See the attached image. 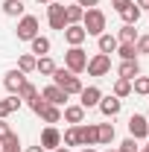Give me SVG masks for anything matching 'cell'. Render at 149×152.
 <instances>
[{"label":"cell","instance_id":"1","mask_svg":"<svg viewBox=\"0 0 149 152\" xmlns=\"http://www.w3.org/2000/svg\"><path fill=\"white\" fill-rule=\"evenodd\" d=\"M53 85H56V88H61L67 96L82 91V79H79L76 73H70L67 67H56V70H53Z\"/></svg>","mask_w":149,"mask_h":152},{"label":"cell","instance_id":"2","mask_svg":"<svg viewBox=\"0 0 149 152\" xmlns=\"http://www.w3.org/2000/svg\"><path fill=\"white\" fill-rule=\"evenodd\" d=\"M82 29L88 32V35H102L105 32V12L102 9H85V15H82Z\"/></svg>","mask_w":149,"mask_h":152},{"label":"cell","instance_id":"3","mask_svg":"<svg viewBox=\"0 0 149 152\" xmlns=\"http://www.w3.org/2000/svg\"><path fill=\"white\" fill-rule=\"evenodd\" d=\"M64 67L70 70V73H82L85 67H88V53L82 50V47H70L67 53H64Z\"/></svg>","mask_w":149,"mask_h":152},{"label":"cell","instance_id":"4","mask_svg":"<svg viewBox=\"0 0 149 152\" xmlns=\"http://www.w3.org/2000/svg\"><path fill=\"white\" fill-rule=\"evenodd\" d=\"M88 76H108L111 73V56H105V53H96L93 58H88Z\"/></svg>","mask_w":149,"mask_h":152},{"label":"cell","instance_id":"5","mask_svg":"<svg viewBox=\"0 0 149 152\" xmlns=\"http://www.w3.org/2000/svg\"><path fill=\"white\" fill-rule=\"evenodd\" d=\"M18 41H32V38L38 35V18L35 15H23V18L18 20Z\"/></svg>","mask_w":149,"mask_h":152},{"label":"cell","instance_id":"6","mask_svg":"<svg viewBox=\"0 0 149 152\" xmlns=\"http://www.w3.org/2000/svg\"><path fill=\"white\" fill-rule=\"evenodd\" d=\"M47 23H50V29H58V32H64V26H67V18H64V6L61 3H50L47 6Z\"/></svg>","mask_w":149,"mask_h":152},{"label":"cell","instance_id":"7","mask_svg":"<svg viewBox=\"0 0 149 152\" xmlns=\"http://www.w3.org/2000/svg\"><path fill=\"white\" fill-rule=\"evenodd\" d=\"M146 134H149V120L143 117V114H131L129 117V137L146 140Z\"/></svg>","mask_w":149,"mask_h":152},{"label":"cell","instance_id":"8","mask_svg":"<svg viewBox=\"0 0 149 152\" xmlns=\"http://www.w3.org/2000/svg\"><path fill=\"white\" fill-rule=\"evenodd\" d=\"M79 96H82V99H79V105L88 111V108H96V105H99V99H102V91H99L96 85H88V88H82V91H79Z\"/></svg>","mask_w":149,"mask_h":152},{"label":"cell","instance_id":"9","mask_svg":"<svg viewBox=\"0 0 149 152\" xmlns=\"http://www.w3.org/2000/svg\"><path fill=\"white\" fill-rule=\"evenodd\" d=\"M64 41L70 44V47H82L85 44V38H88V32L82 29V23H70V26H64Z\"/></svg>","mask_w":149,"mask_h":152},{"label":"cell","instance_id":"10","mask_svg":"<svg viewBox=\"0 0 149 152\" xmlns=\"http://www.w3.org/2000/svg\"><path fill=\"white\" fill-rule=\"evenodd\" d=\"M23 82H26V73H20L18 67H15V70H6V76H3V88H6L9 94H18Z\"/></svg>","mask_w":149,"mask_h":152},{"label":"cell","instance_id":"11","mask_svg":"<svg viewBox=\"0 0 149 152\" xmlns=\"http://www.w3.org/2000/svg\"><path fill=\"white\" fill-rule=\"evenodd\" d=\"M41 146H44V149H58V146H61V132H58L56 126H47V129L41 132Z\"/></svg>","mask_w":149,"mask_h":152},{"label":"cell","instance_id":"12","mask_svg":"<svg viewBox=\"0 0 149 152\" xmlns=\"http://www.w3.org/2000/svg\"><path fill=\"white\" fill-rule=\"evenodd\" d=\"M96 108L105 114V117H117V114H120V108H123V99H117L114 94H111V96H102Z\"/></svg>","mask_w":149,"mask_h":152},{"label":"cell","instance_id":"13","mask_svg":"<svg viewBox=\"0 0 149 152\" xmlns=\"http://www.w3.org/2000/svg\"><path fill=\"white\" fill-rule=\"evenodd\" d=\"M41 99H47L50 105H58V108H61V105L67 102V94H64L61 88H56V85H47V88L41 91Z\"/></svg>","mask_w":149,"mask_h":152},{"label":"cell","instance_id":"14","mask_svg":"<svg viewBox=\"0 0 149 152\" xmlns=\"http://www.w3.org/2000/svg\"><path fill=\"white\" fill-rule=\"evenodd\" d=\"M117 76L120 79H134V76H140V61L137 58H129V61H120V67H117Z\"/></svg>","mask_w":149,"mask_h":152},{"label":"cell","instance_id":"15","mask_svg":"<svg viewBox=\"0 0 149 152\" xmlns=\"http://www.w3.org/2000/svg\"><path fill=\"white\" fill-rule=\"evenodd\" d=\"M20 105H23V99H20L18 94H9L6 99H0V120H6L12 111H18Z\"/></svg>","mask_w":149,"mask_h":152},{"label":"cell","instance_id":"16","mask_svg":"<svg viewBox=\"0 0 149 152\" xmlns=\"http://www.w3.org/2000/svg\"><path fill=\"white\" fill-rule=\"evenodd\" d=\"M96 47H99V53H105V56H111L117 53V47H120V41L111 35V32H102V35L96 38Z\"/></svg>","mask_w":149,"mask_h":152},{"label":"cell","instance_id":"17","mask_svg":"<svg viewBox=\"0 0 149 152\" xmlns=\"http://www.w3.org/2000/svg\"><path fill=\"white\" fill-rule=\"evenodd\" d=\"M29 47H32L29 53L38 58V56H50V47H53V44H50V38H47V35H35L32 41H29Z\"/></svg>","mask_w":149,"mask_h":152},{"label":"cell","instance_id":"18","mask_svg":"<svg viewBox=\"0 0 149 152\" xmlns=\"http://www.w3.org/2000/svg\"><path fill=\"white\" fill-rule=\"evenodd\" d=\"M64 123H70V126H79V123H85V108L82 105H64Z\"/></svg>","mask_w":149,"mask_h":152},{"label":"cell","instance_id":"19","mask_svg":"<svg viewBox=\"0 0 149 152\" xmlns=\"http://www.w3.org/2000/svg\"><path fill=\"white\" fill-rule=\"evenodd\" d=\"M38 117H41V120H44L47 126H56V123H61V108H58V105H50V102H47V105L41 108V114H38Z\"/></svg>","mask_w":149,"mask_h":152},{"label":"cell","instance_id":"20","mask_svg":"<svg viewBox=\"0 0 149 152\" xmlns=\"http://www.w3.org/2000/svg\"><path fill=\"white\" fill-rule=\"evenodd\" d=\"M82 146H96V123H79Z\"/></svg>","mask_w":149,"mask_h":152},{"label":"cell","instance_id":"21","mask_svg":"<svg viewBox=\"0 0 149 152\" xmlns=\"http://www.w3.org/2000/svg\"><path fill=\"white\" fill-rule=\"evenodd\" d=\"M114 126L111 123H96V143H111L114 140Z\"/></svg>","mask_w":149,"mask_h":152},{"label":"cell","instance_id":"22","mask_svg":"<svg viewBox=\"0 0 149 152\" xmlns=\"http://www.w3.org/2000/svg\"><path fill=\"white\" fill-rule=\"evenodd\" d=\"M61 146H82V134H79V126H70L67 132L61 134Z\"/></svg>","mask_w":149,"mask_h":152},{"label":"cell","instance_id":"23","mask_svg":"<svg viewBox=\"0 0 149 152\" xmlns=\"http://www.w3.org/2000/svg\"><path fill=\"white\" fill-rule=\"evenodd\" d=\"M35 70H38L41 76H53V70H56V61H53L50 56H38V58H35Z\"/></svg>","mask_w":149,"mask_h":152},{"label":"cell","instance_id":"24","mask_svg":"<svg viewBox=\"0 0 149 152\" xmlns=\"http://www.w3.org/2000/svg\"><path fill=\"white\" fill-rule=\"evenodd\" d=\"M82 15H85V9H82L79 3H73V6H64V18H67V26H70V23H82Z\"/></svg>","mask_w":149,"mask_h":152},{"label":"cell","instance_id":"25","mask_svg":"<svg viewBox=\"0 0 149 152\" xmlns=\"http://www.w3.org/2000/svg\"><path fill=\"white\" fill-rule=\"evenodd\" d=\"M117 41H120V44H134V41H137V29H134L131 23H123V26H120Z\"/></svg>","mask_w":149,"mask_h":152},{"label":"cell","instance_id":"26","mask_svg":"<svg viewBox=\"0 0 149 152\" xmlns=\"http://www.w3.org/2000/svg\"><path fill=\"white\" fill-rule=\"evenodd\" d=\"M3 12L9 18H23V0H6L3 3Z\"/></svg>","mask_w":149,"mask_h":152},{"label":"cell","instance_id":"27","mask_svg":"<svg viewBox=\"0 0 149 152\" xmlns=\"http://www.w3.org/2000/svg\"><path fill=\"white\" fill-rule=\"evenodd\" d=\"M120 18H123V23H131V26H134V23L140 20V9H137L134 3H129V6L120 12Z\"/></svg>","mask_w":149,"mask_h":152},{"label":"cell","instance_id":"28","mask_svg":"<svg viewBox=\"0 0 149 152\" xmlns=\"http://www.w3.org/2000/svg\"><path fill=\"white\" fill-rule=\"evenodd\" d=\"M131 94H140V96L149 94V76H134L131 79Z\"/></svg>","mask_w":149,"mask_h":152},{"label":"cell","instance_id":"29","mask_svg":"<svg viewBox=\"0 0 149 152\" xmlns=\"http://www.w3.org/2000/svg\"><path fill=\"white\" fill-rule=\"evenodd\" d=\"M18 70L20 73H32V70H35V56H32V53H23V56L18 58Z\"/></svg>","mask_w":149,"mask_h":152},{"label":"cell","instance_id":"30","mask_svg":"<svg viewBox=\"0 0 149 152\" xmlns=\"http://www.w3.org/2000/svg\"><path fill=\"white\" fill-rule=\"evenodd\" d=\"M129 94H131V82L117 76V82H114V96H117V99H123V96H129Z\"/></svg>","mask_w":149,"mask_h":152},{"label":"cell","instance_id":"31","mask_svg":"<svg viewBox=\"0 0 149 152\" xmlns=\"http://www.w3.org/2000/svg\"><path fill=\"white\" fill-rule=\"evenodd\" d=\"M18 96H20V99H26V102H32V99H35V96H38V88H35V85H32V82H29V79H26V82L20 85Z\"/></svg>","mask_w":149,"mask_h":152},{"label":"cell","instance_id":"32","mask_svg":"<svg viewBox=\"0 0 149 152\" xmlns=\"http://www.w3.org/2000/svg\"><path fill=\"white\" fill-rule=\"evenodd\" d=\"M117 56H120V61H129V58H137V50H134V44H120Z\"/></svg>","mask_w":149,"mask_h":152},{"label":"cell","instance_id":"33","mask_svg":"<svg viewBox=\"0 0 149 152\" xmlns=\"http://www.w3.org/2000/svg\"><path fill=\"white\" fill-rule=\"evenodd\" d=\"M117 149H120V152H137L140 146H137V140H134V137H126V140H123Z\"/></svg>","mask_w":149,"mask_h":152},{"label":"cell","instance_id":"34","mask_svg":"<svg viewBox=\"0 0 149 152\" xmlns=\"http://www.w3.org/2000/svg\"><path fill=\"white\" fill-rule=\"evenodd\" d=\"M134 50H137V53H149V35H137Z\"/></svg>","mask_w":149,"mask_h":152},{"label":"cell","instance_id":"35","mask_svg":"<svg viewBox=\"0 0 149 152\" xmlns=\"http://www.w3.org/2000/svg\"><path fill=\"white\" fill-rule=\"evenodd\" d=\"M129 3H134V0H111V6H114V12H117V15H120V12H123Z\"/></svg>","mask_w":149,"mask_h":152},{"label":"cell","instance_id":"36","mask_svg":"<svg viewBox=\"0 0 149 152\" xmlns=\"http://www.w3.org/2000/svg\"><path fill=\"white\" fill-rule=\"evenodd\" d=\"M9 134H12V129H9V123H6V120H0V143H3V140H6Z\"/></svg>","mask_w":149,"mask_h":152},{"label":"cell","instance_id":"37","mask_svg":"<svg viewBox=\"0 0 149 152\" xmlns=\"http://www.w3.org/2000/svg\"><path fill=\"white\" fill-rule=\"evenodd\" d=\"M0 146H20V140H18V134L12 132V134H9V137H6V140H3V143H0Z\"/></svg>","mask_w":149,"mask_h":152},{"label":"cell","instance_id":"38","mask_svg":"<svg viewBox=\"0 0 149 152\" xmlns=\"http://www.w3.org/2000/svg\"><path fill=\"white\" fill-rule=\"evenodd\" d=\"M76 3H79V6H82V9H93V6H96V3H99V0H76Z\"/></svg>","mask_w":149,"mask_h":152},{"label":"cell","instance_id":"39","mask_svg":"<svg viewBox=\"0 0 149 152\" xmlns=\"http://www.w3.org/2000/svg\"><path fill=\"white\" fill-rule=\"evenodd\" d=\"M134 6H137L140 12H143V9H146V12H149V0H134Z\"/></svg>","mask_w":149,"mask_h":152},{"label":"cell","instance_id":"40","mask_svg":"<svg viewBox=\"0 0 149 152\" xmlns=\"http://www.w3.org/2000/svg\"><path fill=\"white\" fill-rule=\"evenodd\" d=\"M0 152H20V146H3Z\"/></svg>","mask_w":149,"mask_h":152},{"label":"cell","instance_id":"41","mask_svg":"<svg viewBox=\"0 0 149 152\" xmlns=\"http://www.w3.org/2000/svg\"><path fill=\"white\" fill-rule=\"evenodd\" d=\"M26 152H44V146L38 143V146H29V149H26Z\"/></svg>","mask_w":149,"mask_h":152},{"label":"cell","instance_id":"42","mask_svg":"<svg viewBox=\"0 0 149 152\" xmlns=\"http://www.w3.org/2000/svg\"><path fill=\"white\" fill-rule=\"evenodd\" d=\"M79 152H96V149H93V146H82Z\"/></svg>","mask_w":149,"mask_h":152},{"label":"cell","instance_id":"43","mask_svg":"<svg viewBox=\"0 0 149 152\" xmlns=\"http://www.w3.org/2000/svg\"><path fill=\"white\" fill-rule=\"evenodd\" d=\"M56 152H70V149H67V146H58V149Z\"/></svg>","mask_w":149,"mask_h":152},{"label":"cell","instance_id":"44","mask_svg":"<svg viewBox=\"0 0 149 152\" xmlns=\"http://www.w3.org/2000/svg\"><path fill=\"white\" fill-rule=\"evenodd\" d=\"M105 152H120V149H117V146H108V149H105Z\"/></svg>","mask_w":149,"mask_h":152},{"label":"cell","instance_id":"45","mask_svg":"<svg viewBox=\"0 0 149 152\" xmlns=\"http://www.w3.org/2000/svg\"><path fill=\"white\" fill-rule=\"evenodd\" d=\"M137 152H149V146H140V149H137Z\"/></svg>","mask_w":149,"mask_h":152},{"label":"cell","instance_id":"46","mask_svg":"<svg viewBox=\"0 0 149 152\" xmlns=\"http://www.w3.org/2000/svg\"><path fill=\"white\" fill-rule=\"evenodd\" d=\"M38 3H53V0H38Z\"/></svg>","mask_w":149,"mask_h":152},{"label":"cell","instance_id":"47","mask_svg":"<svg viewBox=\"0 0 149 152\" xmlns=\"http://www.w3.org/2000/svg\"><path fill=\"white\" fill-rule=\"evenodd\" d=\"M146 120H149V111H146Z\"/></svg>","mask_w":149,"mask_h":152},{"label":"cell","instance_id":"48","mask_svg":"<svg viewBox=\"0 0 149 152\" xmlns=\"http://www.w3.org/2000/svg\"><path fill=\"white\" fill-rule=\"evenodd\" d=\"M0 149H3V146H0Z\"/></svg>","mask_w":149,"mask_h":152},{"label":"cell","instance_id":"49","mask_svg":"<svg viewBox=\"0 0 149 152\" xmlns=\"http://www.w3.org/2000/svg\"><path fill=\"white\" fill-rule=\"evenodd\" d=\"M146 137H149V134H146Z\"/></svg>","mask_w":149,"mask_h":152}]
</instances>
